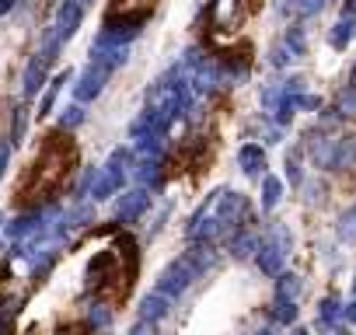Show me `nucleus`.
Segmentation results:
<instances>
[{"label": "nucleus", "mask_w": 356, "mask_h": 335, "mask_svg": "<svg viewBox=\"0 0 356 335\" xmlns=\"http://www.w3.org/2000/svg\"><path fill=\"white\" fill-rule=\"evenodd\" d=\"M81 22H84V8L77 4V0H63L60 11H56V22H53L56 39H60V42L74 39V35H77V28H81Z\"/></svg>", "instance_id": "obj_7"}, {"label": "nucleus", "mask_w": 356, "mask_h": 335, "mask_svg": "<svg viewBox=\"0 0 356 335\" xmlns=\"http://www.w3.org/2000/svg\"><path fill=\"white\" fill-rule=\"evenodd\" d=\"M168 311H171V300H168L164 293H157V290H154V293H147V297H143V304H140V318H143V321H154V325H157Z\"/></svg>", "instance_id": "obj_11"}, {"label": "nucleus", "mask_w": 356, "mask_h": 335, "mask_svg": "<svg viewBox=\"0 0 356 335\" xmlns=\"http://www.w3.org/2000/svg\"><path fill=\"white\" fill-rule=\"evenodd\" d=\"M81 122H84V108H81V105L63 108V115H60V129H77Z\"/></svg>", "instance_id": "obj_26"}, {"label": "nucleus", "mask_w": 356, "mask_h": 335, "mask_svg": "<svg viewBox=\"0 0 356 335\" xmlns=\"http://www.w3.org/2000/svg\"><path fill=\"white\" fill-rule=\"evenodd\" d=\"M342 321H353V325H356V304L342 307Z\"/></svg>", "instance_id": "obj_33"}, {"label": "nucleus", "mask_w": 356, "mask_h": 335, "mask_svg": "<svg viewBox=\"0 0 356 335\" xmlns=\"http://www.w3.org/2000/svg\"><path fill=\"white\" fill-rule=\"evenodd\" d=\"M311 161L318 168H325V172H332V161H335V140H318L311 147Z\"/></svg>", "instance_id": "obj_16"}, {"label": "nucleus", "mask_w": 356, "mask_h": 335, "mask_svg": "<svg viewBox=\"0 0 356 335\" xmlns=\"http://www.w3.org/2000/svg\"><path fill=\"white\" fill-rule=\"evenodd\" d=\"M255 335H276V332H273V328H262V332H255Z\"/></svg>", "instance_id": "obj_36"}, {"label": "nucleus", "mask_w": 356, "mask_h": 335, "mask_svg": "<svg viewBox=\"0 0 356 335\" xmlns=\"http://www.w3.org/2000/svg\"><path fill=\"white\" fill-rule=\"evenodd\" d=\"M273 318L280 321V325H293L297 321V300H273Z\"/></svg>", "instance_id": "obj_23"}, {"label": "nucleus", "mask_w": 356, "mask_h": 335, "mask_svg": "<svg viewBox=\"0 0 356 335\" xmlns=\"http://www.w3.org/2000/svg\"><path fill=\"white\" fill-rule=\"evenodd\" d=\"M77 4H81V8H84V4H95V0H77Z\"/></svg>", "instance_id": "obj_38"}, {"label": "nucleus", "mask_w": 356, "mask_h": 335, "mask_svg": "<svg viewBox=\"0 0 356 335\" xmlns=\"http://www.w3.org/2000/svg\"><path fill=\"white\" fill-rule=\"evenodd\" d=\"M129 335H154V321H143V318H140V321L129 328Z\"/></svg>", "instance_id": "obj_30"}, {"label": "nucleus", "mask_w": 356, "mask_h": 335, "mask_svg": "<svg viewBox=\"0 0 356 335\" xmlns=\"http://www.w3.org/2000/svg\"><path fill=\"white\" fill-rule=\"evenodd\" d=\"M108 77H112V70L91 60V63H88V67L81 70L77 84H74V98H77V105H88V101H95V98H98V95L105 91Z\"/></svg>", "instance_id": "obj_4"}, {"label": "nucleus", "mask_w": 356, "mask_h": 335, "mask_svg": "<svg viewBox=\"0 0 356 335\" xmlns=\"http://www.w3.org/2000/svg\"><path fill=\"white\" fill-rule=\"evenodd\" d=\"M129 161H133V154L126 150V147H115L112 154H108V161L102 164V168H95V182H91V193H88V199H108V196H115L119 189H122V182H126V175H129Z\"/></svg>", "instance_id": "obj_1"}, {"label": "nucleus", "mask_w": 356, "mask_h": 335, "mask_svg": "<svg viewBox=\"0 0 356 335\" xmlns=\"http://www.w3.org/2000/svg\"><path fill=\"white\" fill-rule=\"evenodd\" d=\"M325 4H328V0H286V11H293V15L307 18V15H318Z\"/></svg>", "instance_id": "obj_24"}, {"label": "nucleus", "mask_w": 356, "mask_h": 335, "mask_svg": "<svg viewBox=\"0 0 356 335\" xmlns=\"http://www.w3.org/2000/svg\"><path fill=\"white\" fill-rule=\"evenodd\" d=\"M8 161H11V143L0 140V179H4V172H8Z\"/></svg>", "instance_id": "obj_29"}, {"label": "nucleus", "mask_w": 356, "mask_h": 335, "mask_svg": "<svg viewBox=\"0 0 356 335\" xmlns=\"http://www.w3.org/2000/svg\"><path fill=\"white\" fill-rule=\"evenodd\" d=\"M290 60H293V53L286 49V42H276L273 53H269V63H273V67H286Z\"/></svg>", "instance_id": "obj_27"}, {"label": "nucleus", "mask_w": 356, "mask_h": 335, "mask_svg": "<svg viewBox=\"0 0 356 335\" xmlns=\"http://www.w3.org/2000/svg\"><path fill=\"white\" fill-rule=\"evenodd\" d=\"M356 168V133L353 136H339L335 140V161H332V172H349Z\"/></svg>", "instance_id": "obj_10"}, {"label": "nucleus", "mask_w": 356, "mask_h": 335, "mask_svg": "<svg viewBox=\"0 0 356 335\" xmlns=\"http://www.w3.org/2000/svg\"><path fill=\"white\" fill-rule=\"evenodd\" d=\"M342 18H356V0H342Z\"/></svg>", "instance_id": "obj_31"}, {"label": "nucleus", "mask_w": 356, "mask_h": 335, "mask_svg": "<svg viewBox=\"0 0 356 335\" xmlns=\"http://www.w3.org/2000/svg\"><path fill=\"white\" fill-rule=\"evenodd\" d=\"M238 164H241V172H245L248 179H259V175L266 172V150H262L259 143H245V147L238 150Z\"/></svg>", "instance_id": "obj_9"}, {"label": "nucleus", "mask_w": 356, "mask_h": 335, "mask_svg": "<svg viewBox=\"0 0 356 335\" xmlns=\"http://www.w3.org/2000/svg\"><path fill=\"white\" fill-rule=\"evenodd\" d=\"M353 39H356V18H339L335 28L328 32V46L332 49H346Z\"/></svg>", "instance_id": "obj_12"}, {"label": "nucleus", "mask_w": 356, "mask_h": 335, "mask_svg": "<svg viewBox=\"0 0 356 335\" xmlns=\"http://www.w3.org/2000/svg\"><path fill=\"white\" fill-rule=\"evenodd\" d=\"M280 199H283V182L273 179V175H266V182H262V210L273 213L280 206Z\"/></svg>", "instance_id": "obj_14"}, {"label": "nucleus", "mask_w": 356, "mask_h": 335, "mask_svg": "<svg viewBox=\"0 0 356 335\" xmlns=\"http://www.w3.org/2000/svg\"><path fill=\"white\" fill-rule=\"evenodd\" d=\"M349 88H356V63H353V70H349Z\"/></svg>", "instance_id": "obj_35"}, {"label": "nucleus", "mask_w": 356, "mask_h": 335, "mask_svg": "<svg viewBox=\"0 0 356 335\" xmlns=\"http://www.w3.org/2000/svg\"><path fill=\"white\" fill-rule=\"evenodd\" d=\"M342 321V304L335 300V297H325L321 304H318V325L321 328H335Z\"/></svg>", "instance_id": "obj_13"}, {"label": "nucleus", "mask_w": 356, "mask_h": 335, "mask_svg": "<svg viewBox=\"0 0 356 335\" xmlns=\"http://www.w3.org/2000/svg\"><path fill=\"white\" fill-rule=\"evenodd\" d=\"M290 248H293V234L286 231V224H273L269 234H266V238L259 241V248H255L259 269H262L266 276H280V272H283V259H286Z\"/></svg>", "instance_id": "obj_2"}, {"label": "nucleus", "mask_w": 356, "mask_h": 335, "mask_svg": "<svg viewBox=\"0 0 356 335\" xmlns=\"http://www.w3.org/2000/svg\"><path fill=\"white\" fill-rule=\"evenodd\" d=\"M0 220H4V217H0Z\"/></svg>", "instance_id": "obj_40"}, {"label": "nucleus", "mask_w": 356, "mask_h": 335, "mask_svg": "<svg viewBox=\"0 0 356 335\" xmlns=\"http://www.w3.org/2000/svg\"><path fill=\"white\" fill-rule=\"evenodd\" d=\"M339 241H346V245H356V206H349L342 217H339Z\"/></svg>", "instance_id": "obj_21"}, {"label": "nucleus", "mask_w": 356, "mask_h": 335, "mask_svg": "<svg viewBox=\"0 0 356 335\" xmlns=\"http://www.w3.org/2000/svg\"><path fill=\"white\" fill-rule=\"evenodd\" d=\"M245 22V0H213L210 4V25L217 32H238Z\"/></svg>", "instance_id": "obj_5"}, {"label": "nucleus", "mask_w": 356, "mask_h": 335, "mask_svg": "<svg viewBox=\"0 0 356 335\" xmlns=\"http://www.w3.org/2000/svg\"><path fill=\"white\" fill-rule=\"evenodd\" d=\"M300 290H304L300 276H293V272H280V279H276V297H280V300H297Z\"/></svg>", "instance_id": "obj_15"}, {"label": "nucleus", "mask_w": 356, "mask_h": 335, "mask_svg": "<svg viewBox=\"0 0 356 335\" xmlns=\"http://www.w3.org/2000/svg\"><path fill=\"white\" fill-rule=\"evenodd\" d=\"M25 129H29V108H25V105H18V108H15V129H11V147H15V143H22Z\"/></svg>", "instance_id": "obj_25"}, {"label": "nucleus", "mask_w": 356, "mask_h": 335, "mask_svg": "<svg viewBox=\"0 0 356 335\" xmlns=\"http://www.w3.org/2000/svg\"><path fill=\"white\" fill-rule=\"evenodd\" d=\"M22 4V0H0V15H8V11H15Z\"/></svg>", "instance_id": "obj_32"}, {"label": "nucleus", "mask_w": 356, "mask_h": 335, "mask_svg": "<svg viewBox=\"0 0 356 335\" xmlns=\"http://www.w3.org/2000/svg\"><path fill=\"white\" fill-rule=\"evenodd\" d=\"M353 290H356V279H353Z\"/></svg>", "instance_id": "obj_39"}, {"label": "nucleus", "mask_w": 356, "mask_h": 335, "mask_svg": "<svg viewBox=\"0 0 356 335\" xmlns=\"http://www.w3.org/2000/svg\"><path fill=\"white\" fill-rule=\"evenodd\" d=\"M290 335H307V332H304V328H293V332H290Z\"/></svg>", "instance_id": "obj_37"}, {"label": "nucleus", "mask_w": 356, "mask_h": 335, "mask_svg": "<svg viewBox=\"0 0 356 335\" xmlns=\"http://www.w3.org/2000/svg\"><path fill=\"white\" fill-rule=\"evenodd\" d=\"M286 179H290V186H300V154L286 157Z\"/></svg>", "instance_id": "obj_28"}, {"label": "nucleus", "mask_w": 356, "mask_h": 335, "mask_svg": "<svg viewBox=\"0 0 356 335\" xmlns=\"http://www.w3.org/2000/svg\"><path fill=\"white\" fill-rule=\"evenodd\" d=\"M147 206H150V193H147V189H129V193H122L119 203H115V220H119V224H136V220L147 213Z\"/></svg>", "instance_id": "obj_6"}, {"label": "nucleus", "mask_w": 356, "mask_h": 335, "mask_svg": "<svg viewBox=\"0 0 356 335\" xmlns=\"http://www.w3.org/2000/svg\"><path fill=\"white\" fill-rule=\"evenodd\" d=\"M283 42H286V49L293 53V60H300V56L307 53V35H304V28H297V25L283 35Z\"/></svg>", "instance_id": "obj_22"}, {"label": "nucleus", "mask_w": 356, "mask_h": 335, "mask_svg": "<svg viewBox=\"0 0 356 335\" xmlns=\"http://www.w3.org/2000/svg\"><path fill=\"white\" fill-rule=\"evenodd\" d=\"M255 248H259V238L255 234H234L231 238V255L234 259H252Z\"/></svg>", "instance_id": "obj_18"}, {"label": "nucleus", "mask_w": 356, "mask_h": 335, "mask_svg": "<svg viewBox=\"0 0 356 335\" xmlns=\"http://www.w3.org/2000/svg\"><path fill=\"white\" fill-rule=\"evenodd\" d=\"M67 81H70V70H63V74H60V77H56V81L46 88V95H42V101H39V115H49V112H53V105H56V95H60V88H63Z\"/></svg>", "instance_id": "obj_17"}, {"label": "nucleus", "mask_w": 356, "mask_h": 335, "mask_svg": "<svg viewBox=\"0 0 356 335\" xmlns=\"http://www.w3.org/2000/svg\"><path fill=\"white\" fill-rule=\"evenodd\" d=\"M335 115L339 119H356V88H342L335 98Z\"/></svg>", "instance_id": "obj_19"}, {"label": "nucleus", "mask_w": 356, "mask_h": 335, "mask_svg": "<svg viewBox=\"0 0 356 335\" xmlns=\"http://www.w3.org/2000/svg\"><path fill=\"white\" fill-rule=\"evenodd\" d=\"M88 321H91L95 332H108V328H112V311H108V304H91V307H88Z\"/></svg>", "instance_id": "obj_20"}, {"label": "nucleus", "mask_w": 356, "mask_h": 335, "mask_svg": "<svg viewBox=\"0 0 356 335\" xmlns=\"http://www.w3.org/2000/svg\"><path fill=\"white\" fill-rule=\"evenodd\" d=\"M46 77H49V63L35 53V56L25 63V74H22V95H25V98H35V95L46 88Z\"/></svg>", "instance_id": "obj_8"}, {"label": "nucleus", "mask_w": 356, "mask_h": 335, "mask_svg": "<svg viewBox=\"0 0 356 335\" xmlns=\"http://www.w3.org/2000/svg\"><path fill=\"white\" fill-rule=\"evenodd\" d=\"M56 335H88V332H84V328H77V325H70V328H60Z\"/></svg>", "instance_id": "obj_34"}, {"label": "nucleus", "mask_w": 356, "mask_h": 335, "mask_svg": "<svg viewBox=\"0 0 356 335\" xmlns=\"http://www.w3.org/2000/svg\"><path fill=\"white\" fill-rule=\"evenodd\" d=\"M200 276H203V272L196 269L193 255H182V259L168 262V265H164V272L157 276V293H164L168 300H178V297H182V293L200 279Z\"/></svg>", "instance_id": "obj_3"}]
</instances>
